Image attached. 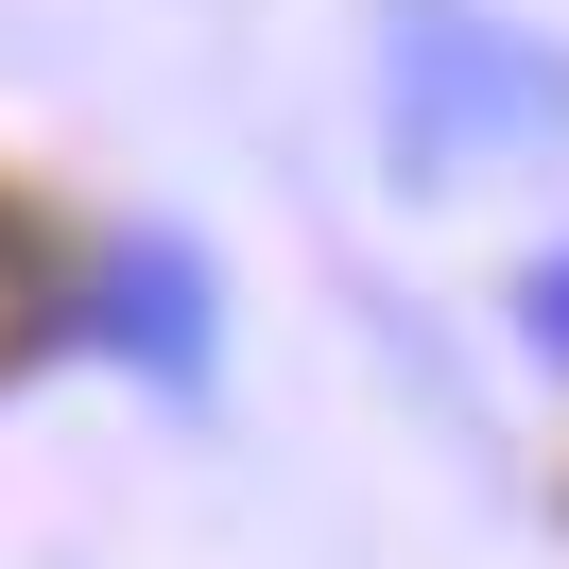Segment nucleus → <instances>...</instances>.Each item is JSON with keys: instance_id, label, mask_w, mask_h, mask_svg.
Returning <instances> with one entry per match:
<instances>
[{"instance_id": "obj_1", "label": "nucleus", "mask_w": 569, "mask_h": 569, "mask_svg": "<svg viewBox=\"0 0 569 569\" xmlns=\"http://www.w3.org/2000/svg\"><path fill=\"white\" fill-rule=\"evenodd\" d=\"M380 156L415 190L569 156V36L500 0H380Z\"/></svg>"}, {"instance_id": "obj_2", "label": "nucleus", "mask_w": 569, "mask_h": 569, "mask_svg": "<svg viewBox=\"0 0 569 569\" xmlns=\"http://www.w3.org/2000/svg\"><path fill=\"white\" fill-rule=\"evenodd\" d=\"M87 311H104L121 346H156V362H173V380H190V362H208V293H190V259H173V242H121Z\"/></svg>"}, {"instance_id": "obj_3", "label": "nucleus", "mask_w": 569, "mask_h": 569, "mask_svg": "<svg viewBox=\"0 0 569 569\" xmlns=\"http://www.w3.org/2000/svg\"><path fill=\"white\" fill-rule=\"evenodd\" d=\"M535 346H569V277H535Z\"/></svg>"}]
</instances>
